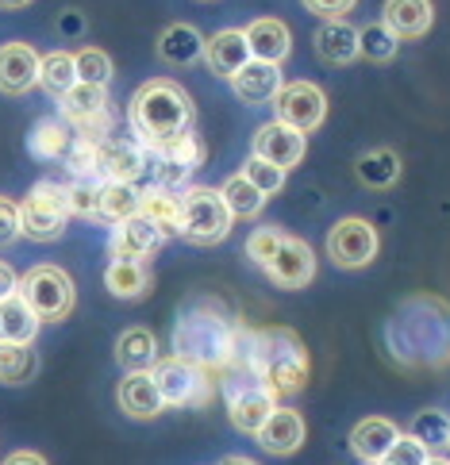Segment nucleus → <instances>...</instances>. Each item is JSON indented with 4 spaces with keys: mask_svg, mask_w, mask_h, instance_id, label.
<instances>
[{
    "mask_svg": "<svg viewBox=\"0 0 450 465\" xmlns=\"http://www.w3.org/2000/svg\"><path fill=\"white\" fill-rule=\"evenodd\" d=\"M193 101L189 93L177 85L170 77H150L135 89L131 96V108H127V120H131V131L143 146H158L165 139L181 135V131L193 127Z\"/></svg>",
    "mask_w": 450,
    "mask_h": 465,
    "instance_id": "f257e3e1",
    "label": "nucleus"
},
{
    "mask_svg": "<svg viewBox=\"0 0 450 465\" xmlns=\"http://www.w3.org/2000/svg\"><path fill=\"white\" fill-rule=\"evenodd\" d=\"M246 254L281 289H308L315 277V254L305 239L285 235L281 227H258L246 239Z\"/></svg>",
    "mask_w": 450,
    "mask_h": 465,
    "instance_id": "f03ea898",
    "label": "nucleus"
},
{
    "mask_svg": "<svg viewBox=\"0 0 450 465\" xmlns=\"http://www.w3.org/2000/svg\"><path fill=\"white\" fill-rule=\"evenodd\" d=\"M255 370H258V377L277 396L305 389V381H308L305 342H300L293 331H285V327L255 331Z\"/></svg>",
    "mask_w": 450,
    "mask_h": 465,
    "instance_id": "7ed1b4c3",
    "label": "nucleus"
},
{
    "mask_svg": "<svg viewBox=\"0 0 450 465\" xmlns=\"http://www.w3.org/2000/svg\"><path fill=\"white\" fill-rule=\"evenodd\" d=\"M231 223H235V215H231L220 189L193 185L181 193V239H189L196 246L224 242Z\"/></svg>",
    "mask_w": 450,
    "mask_h": 465,
    "instance_id": "20e7f679",
    "label": "nucleus"
},
{
    "mask_svg": "<svg viewBox=\"0 0 450 465\" xmlns=\"http://www.w3.org/2000/svg\"><path fill=\"white\" fill-rule=\"evenodd\" d=\"M70 193L55 181H39L24 201H20V235L31 242H55L65 235L70 223Z\"/></svg>",
    "mask_w": 450,
    "mask_h": 465,
    "instance_id": "39448f33",
    "label": "nucleus"
},
{
    "mask_svg": "<svg viewBox=\"0 0 450 465\" xmlns=\"http://www.w3.org/2000/svg\"><path fill=\"white\" fill-rule=\"evenodd\" d=\"M235 335H239V323L231 320H212V315H185L177 323V354H185L200 365H220L227 370L231 361V346H235Z\"/></svg>",
    "mask_w": 450,
    "mask_h": 465,
    "instance_id": "423d86ee",
    "label": "nucleus"
},
{
    "mask_svg": "<svg viewBox=\"0 0 450 465\" xmlns=\"http://www.w3.org/2000/svg\"><path fill=\"white\" fill-rule=\"evenodd\" d=\"M150 373H155V381H158L165 408H205L212 401L208 365H200V361H193L185 354L155 361V370Z\"/></svg>",
    "mask_w": 450,
    "mask_h": 465,
    "instance_id": "0eeeda50",
    "label": "nucleus"
},
{
    "mask_svg": "<svg viewBox=\"0 0 450 465\" xmlns=\"http://www.w3.org/2000/svg\"><path fill=\"white\" fill-rule=\"evenodd\" d=\"M20 296L35 308V315L43 323H58L74 312V281L62 265H31V270L20 277Z\"/></svg>",
    "mask_w": 450,
    "mask_h": 465,
    "instance_id": "6e6552de",
    "label": "nucleus"
},
{
    "mask_svg": "<svg viewBox=\"0 0 450 465\" xmlns=\"http://www.w3.org/2000/svg\"><path fill=\"white\" fill-rule=\"evenodd\" d=\"M58 108H62V120L70 124L77 135H89V139H105L112 135V101L105 85H89V81H77L74 89H65L58 96Z\"/></svg>",
    "mask_w": 450,
    "mask_h": 465,
    "instance_id": "1a4fd4ad",
    "label": "nucleus"
},
{
    "mask_svg": "<svg viewBox=\"0 0 450 465\" xmlns=\"http://www.w3.org/2000/svg\"><path fill=\"white\" fill-rule=\"evenodd\" d=\"M146 154H150V177H155V185L181 189L200 170V162H205V143H200L189 127L158 146H146Z\"/></svg>",
    "mask_w": 450,
    "mask_h": 465,
    "instance_id": "9d476101",
    "label": "nucleus"
},
{
    "mask_svg": "<svg viewBox=\"0 0 450 465\" xmlns=\"http://www.w3.org/2000/svg\"><path fill=\"white\" fill-rule=\"evenodd\" d=\"M231 381H227V420L235 423L246 435L265 423V415L277 408V392L265 385L258 373H243V370H227Z\"/></svg>",
    "mask_w": 450,
    "mask_h": 465,
    "instance_id": "9b49d317",
    "label": "nucleus"
},
{
    "mask_svg": "<svg viewBox=\"0 0 450 465\" xmlns=\"http://www.w3.org/2000/svg\"><path fill=\"white\" fill-rule=\"evenodd\" d=\"M150 173V154L139 139H96V177L105 181H143Z\"/></svg>",
    "mask_w": 450,
    "mask_h": 465,
    "instance_id": "f8f14e48",
    "label": "nucleus"
},
{
    "mask_svg": "<svg viewBox=\"0 0 450 465\" xmlns=\"http://www.w3.org/2000/svg\"><path fill=\"white\" fill-rule=\"evenodd\" d=\"M274 108H277V120L281 124H293L308 135L324 124L327 115V96L320 85H312V81H293V85H281L277 96H274Z\"/></svg>",
    "mask_w": 450,
    "mask_h": 465,
    "instance_id": "ddd939ff",
    "label": "nucleus"
},
{
    "mask_svg": "<svg viewBox=\"0 0 450 465\" xmlns=\"http://www.w3.org/2000/svg\"><path fill=\"white\" fill-rule=\"evenodd\" d=\"M327 254L343 270H362L377 254V231L365 220H339L327 235Z\"/></svg>",
    "mask_w": 450,
    "mask_h": 465,
    "instance_id": "4468645a",
    "label": "nucleus"
},
{
    "mask_svg": "<svg viewBox=\"0 0 450 465\" xmlns=\"http://www.w3.org/2000/svg\"><path fill=\"white\" fill-rule=\"evenodd\" d=\"M112 227H115V231H112V242H108L112 258H135V262H146V258L165 242V235L146 220L143 212L127 215V220L112 223Z\"/></svg>",
    "mask_w": 450,
    "mask_h": 465,
    "instance_id": "2eb2a0df",
    "label": "nucleus"
},
{
    "mask_svg": "<svg viewBox=\"0 0 450 465\" xmlns=\"http://www.w3.org/2000/svg\"><path fill=\"white\" fill-rule=\"evenodd\" d=\"M255 154L265 162H277L281 170H293V165L305 158V131L293 124H262L255 131Z\"/></svg>",
    "mask_w": 450,
    "mask_h": 465,
    "instance_id": "dca6fc26",
    "label": "nucleus"
},
{
    "mask_svg": "<svg viewBox=\"0 0 450 465\" xmlns=\"http://www.w3.org/2000/svg\"><path fill=\"white\" fill-rule=\"evenodd\" d=\"M231 85H235V96L246 104H274L277 89L285 85L281 81V65L265 62V58H246L235 74H231Z\"/></svg>",
    "mask_w": 450,
    "mask_h": 465,
    "instance_id": "f3484780",
    "label": "nucleus"
},
{
    "mask_svg": "<svg viewBox=\"0 0 450 465\" xmlns=\"http://www.w3.org/2000/svg\"><path fill=\"white\" fill-rule=\"evenodd\" d=\"M115 401H120V411L131 415V420H155L165 408L162 389L150 370H127L120 389H115Z\"/></svg>",
    "mask_w": 450,
    "mask_h": 465,
    "instance_id": "a211bd4d",
    "label": "nucleus"
},
{
    "mask_svg": "<svg viewBox=\"0 0 450 465\" xmlns=\"http://www.w3.org/2000/svg\"><path fill=\"white\" fill-rule=\"evenodd\" d=\"M39 85V54L27 43H5L0 46V93L24 96Z\"/></svg>",
    "mask_w": 450,
    "mask_h": 465,
    "instance_id": "6ab92c4d",
    "label": "nucleus"
},
{
    "mask_svg": "<svg viewBox=\"0 0 450 465\" xmlns=\"http://www.w3.org/2000/svg\"><path fill=\"white\" fill-rule=\"evenodd\" d=\"M255 435H258V446L265 454L285 458V454H296L300 446H305V420H300V411H293V408H274Z\"/></svg>",
    "mask_w": 450,
    "mask_h": 465,
    "instance_id": "aec40b11",
    "label": "nucleus"
},
{
    "mask_svg": "<svg viewBox=\"0 0 450 465\" xmlns=\"http://www.w3.org/2000/svg\"><path fill=\"white\" fill-rule=\"evenodd\" d=\"M435 20L431 0H385L381 8V24H385L396 39H420Z\"/></svg>",
    "mask_w": 450,
    "mask_h": 465,
    "instance_id": "412c9836",
    "label": "nucleus"
},
{
    "mask_svg": "<svg viewBox=\"0 0 450 465\" xmlns=\"http://www.w3.org/2000/svg\"><path fill=\"white\" fill-rule=\"evenodd\" d=\"M246 43H250V58H265V62H285L289 51H293V35H289V27L274 20V15H262V20H255L246 31Z\"/></svg>",
    "mask_w": 450,
    "mask_h": 465,
    "instance_id": "4be33fe9",
    "label": "nucleus"
},
{
    "mask_svg": "<svg viewBox=\"0 0 450 465\" xmlns=\"http://www.w3.org/2000/svg\"><path fill=\"white\" fill-rule=\"evenodd\" d=\"M139 212L155 223L165 239L181 235V193L165 185H150L139 193Z\"/></svg>",
    "mask_w": 450,
    "mask_h": 465,
    "instance_id": "5701e85b",
    "label": "nucleus"
},
{
    "mask_svg": "<svg viewBox=\"0 0 450 465\" xmlns=\"http://www.w3.org/2000/svg\"><path fill=\"white\" fill-rule=\"evenodd\" d=\"M400 430L393 427V420H381V415H370V420H362L355 430H350V450H355L362 461H385L389 446L396 442Z\"/></svg>",
    "mask_w": 450,
    "mask_h": 465,
    "instance_id": "b1692460",
    "label": "nucleus"
},
{
    "mask_svg": "<svg viewBox=\"0 0 450 465\" xmlns=\"http://www.w3.org/2000/svg\"><path fill=\"white\" fill-rule=\"evenodd\" d=\"M39 323L43 320L35 315V308L20 296V289L0 301V342H35Z\"/></svg>",
    "mask_w": 450,
    "mask_h": 465,
    "instance_id": "393cba45",
    "label": "nucleus"
},
{
    "mask_svg": "<svg viewBox=\"0 0 450 465\" xmlns=\"http://www.w3.org/2000/svg\"><path fill=\"white\" fill-rule=\"evenodd\" d=\"M312 43H315V54H320L324 62H331V65H350L358 58V27L343 24L339 15L315 31Z\"/></svg>",
    "mask_w": 450,
    "mask_h": 465,
    "instance_id": "a878e982",
    "label": "nucleus"
},
{
    "mask_svg": "<svg viewBox=\"0 0 450 465\" xmlns=\"http://www.w3.org/2000/svg\"><path fill=\"white\" fill-rule=\"evenodd\" d=\"M246 58H250V43H246L243 31H220V35H212V39L205 43V62H208V70L220 74V77H231Z\"/></svg>",
    "mask_w": 450,
    "mask_h": 465,
    "instance_id": "bb28decb",
    "label": "nucleus"
},
{
    "mask_svg": "<svg viewBox=\"0 0 450 465\" xmlns=\"http://www.w3.org/2000/svg\"><path fill=\"white\" fill-rule=\"evenodd\" d=\"M105 289L120 301H135V296H146L150 292V270L146 262H135V258H112L108 270H105Z\"/></svg>",
    "mask_w": 450,
    "mask_h": 465,
    "instance_id": "cd10ccee",
    "label": "nucleus"
},
{
    "mask_svg": "<svg viewBox=\"0 0 450 465\" xmlns=\"http://www.w3.org/2000/svg\"><path fill=\"white\" fill-rule=\"evenodd\" d=\"M139 212V189L135 181H105L100 177V201H96V220L120 223L127 215Z\"/></svg>",
    "mask_w": 450,
    "mask_h": 465,
    "instance_id": "c85d7f7f",
    "label": "nucleus"
},
{
    "mask_svg": "<svg viewBox=\"0 0 450 465\" xmlns=\"http://www.w3.org/2000/svg\"><path fill=\"white\" fill-rule=\"evenodd\" d=\"M158 54H162V62H170V65H193L200 54H205V39H200V31H196V27H189V24H174V27H165V31H162Z\"/></svg>",
    "mask_w": 450,
    "mask_h": 465,
    "instance_id": "c756f323",
    "label": "nucleus"
},
{
    "mask_svg": "<svg viewBox=\"0 0 450 465\" xmlns=\"http://www.w3.org/2000/svg\"><path fill=\"white\" fill-rule=\"evenodd\" d=\"M115 361L124 370H155L158 361V342L146 327H127L120 339H115Z\"/></svg>",
    "mask_w": 450,
    "mask_h": 465,
    "instance_id": "7c9ffc66",
    "label": "nucleus"
},
{
    "mask_svg": "<svg viewBox=\"0 0 450 465\" xmlns=\"http://www.w3.org/2000/svg\"><path fill=\"white\" fill-rule=\"evenodd\" d=\"M77 131L65 124V120H39L35 131H31V154L43 158V162H62L65 151H70Z\"/></svg>",
    "mask_w": 450,
    "mask_h": 465,
    "instance_id": "2f4dec72",
    "label": "nucleus"
},
{
    "mask_svg": "<svg viewBox=\"0 0 450 465\" xmlns=\"http://www.w3.org/2000/svg\"><path fill=\"white\" fill-rule=\"evenodd\" d=\"M39 373L31 342H0V385H27Z\"/></svg>",
    "mask_w": 450,
    "mask_h": 465,
    "instance_id": "473e14b6",
    "label": "nucleus"
},
{
    "mask_svg": "<svg viewBox=\"0 0 450 465\" xmlns=\"http://www.w3.org/2000/svg\"><path fill=\"white\" fill-rule=\"evenodd\" d=\"M220 193H224V201H227V208H231V215H235V220H255V215L262 212V204H265V193H262L243 170L231 173V177L224 181Z\"/></svg>",
    "mask_w": 450,
    "mask_h": 465,
    "instance_id": "72a5a7b5",
    "label": "nucleus"
},
{
    "mask_svg": "<svg viewBox=\"0 0 450 465\" xmlns=\"http://www.w3.org/2000/svg\"><path fill=\"white\" fill-rule=\"evenodd\" d=\"M412 435L427 446L431 461H446L450 458V420L443 411H420L412 420Z\"/></svg>",
    "mask_w": 450,
    "mask_h": 465,
    "instance_id": "f704fd0d",
    "label": "nucleus"
},
{
    "mask_svg": "<svg viewBox=\"0 0 450 465\" xmlns=\"http://www.w3.org/2000/svg\"><path fill=\"white\" fill-rule=\"evenodd\" d=\"M39 85H43L50 96H62L65 89H74V85H77L74 54H65V51L43 54V58H39Z\"/></svg>",
    "mask_w": 450,
    "mask_h": 465,
    "instance_id": "c9c22d12",
    "label": "nucleus"
},
{
    "mask_svg": "<svg viewBox=\"0 0 450 465\" xmlns=\"http://www.w3.org/2000/svg\"><path fill=\"white\" fill-rule=\"evenodd\" d=\"M400 177V158L393 151H370L358 158V181L370 189H389Z\"/></svg>",
    "mask_w": 450,
    "mask_h": 465,
    "instance_id": "e433bc0d",
    "label": "nucleus"
},
{
    "mask_svg": "<svg viewBox=\"0 0 450 465\" xmlns=\"http://www.w3.org/2000/svg\"><path fill=\"white\" fill-rule=\"evenodd\" d=\"M358 54L362 58H374V62H389L396 54V35L385 24H370L358 31Z\"/></svg>",
    "mask_w": 450,
    "mask_h": 465,
    "instance_id": "4c0bfd02",
    "label": "nucleus"
},
{
    "mask_svg": "<svg viewBox=\"0 0 450 465\" xmlns=\"http://www.w3.org/2000/svg\"><path fill=\"white\" fill-rule=\"evenodd\" d=\"M74 65H77V81H89V85H108L112 81V58L100 51V46H85V51H77Z\"/></svg>",
    "mask_w": 450,
    "mask_h": 465,
    "instance_id": "58836bf2",
    "label": "nucleus"
},
{
    "mask_svg": "<svg viewBox=\"0 0 450 465\" xmlns=\"http://www.w3.org/2000/svg\"><path fill=\"white\" fill-rule=\"evenodd\" d=\"M62 165L70 170L74 177H96V139L89 135H74L70 151H65Z\"/></svg>",
    "mask_w": 450,
    "mask_h": 465,
    "instance_id": "ea45409f",
    "label": "nucleus"
},
{
    "mask_svg": "<svg viewBox=\"0 0 450 465\" xmlns=\"http://www.w3.org/2000/svg\"><path fill=\"white\" fill-rule=\"evenodd\" d=\"M70 193V212L96 220V201H100V177H74V185H65Z\"/></svg>",
    "mask_w": 450,
    "mask_h": 465,
    "instance_id": "a19ab883",
    "label": "nucleus"
},
{
    "mask_svg": "<svg viewBox=\"0 0 450 465\" xmlns=\"http://www.w3.org/2000/svg\"><path fill=\"white\" fill-rule=\"evenodd\" d=\"M243 173H246L250 181H255V185H258L265 196H274L281 185H285V170H281L277 162H265V158H258V154H250V158H246Z\"/></svg>",
    "mask_w": 450,
    "mask_h": 465,
    "instance_id": "79ce46f5",
    "label": "nucleus"
},
{
    "mask_svg": "<svg viewBox=\"0 0 450 465\" xmlns=\"http://www.w3.org/2000/svg\"><path fill=\"white\" fill-rule=\"evenodd\" d=\"M385 461H389V465H427L431 454H427V446L415 439V435H396V442L389 446Z\"/></svg>",
    "mask_w": 450,
    "mask_h": 465,
    "instance_id": "37998d69",
    "label": "nucleus"
},
{
    "mask_svg": "<svg viewBox=\"0 0 450 465\" xmlns=\"http://www.w3.org/2000/svg\"><path fill=\"white\" fill-rule=\"evenodd\" d=\"M20 239V204L12 196H0V246Z\"/></svg>",
    "mask_w": 450,
    "mask_h": 465,
    "instance_id": "c03bdc74",
    "label": "nucleus"
},
{
    "mask_svg": "<svg viewBox=\"0 0 450 465\" xmlns=\"http://www.w3.org/2000/svg\"><path fill=\"white\" fill-rule=\"evenodd\" d=\"M308 12H315V15H324V20H335V15H343V12H350L358 5V0H300Z\"/></svg>",
    "mask_w": 450,
    "mask_h": 465,
    "instance_id": "a18cd8bd",
    "label": "nucleus"
},
{
    "mask_svg": "<svg viewBox=\"0 0 450 465\" xmlns=\"http://www.w3.org/2000/svg\"><path fill=\"white\" fill-rule=\"evenodd\" d=\"M15 289H20V277L12 273V265L0 262V301H5V296H12Z\"/></svg>",
    "mask_w": 450,
    "mask_h": 465,
    "instance_id": "49530a36",
    "label": "nucleus"
},
{
    "mask_svg": "<svg viewBox=\"0 0 450 465\" xmlns=\"http://www.w3.org/2000/svg\"><path fill=\"white\" fill-rule=\"evenodd\" d=\"M8 461H12V465H20V461H35V465H43L46 458L35 454V450H15V454H8Z\"/></svg>",
    "mask_w": 450,
    "mask_h": 465,
    "instance_id": "de8ad7c7",
    "label": "nucleus"
},
{
    "mask_svg": "<svg viewBox=\"0 0 450 465\" xmlns=\"http://www.w3.org/2000/svg\"><path fill=\"white\" fill-rule=\"evenodd\" d=\"M31 0H0V8H8V12H15V8H27Z\"/></svg>",
    "mask_w": 450,
    "mask_h": 465,
    "instance_id": "09e8293b",
    "label": "nucleus"
}]
</instances>
